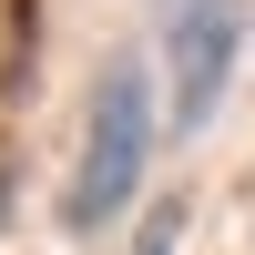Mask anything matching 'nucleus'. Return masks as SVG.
I'll return each instance as SVG.
<instances>
[{
	"instance_id": "obj_1",
	"label": "nucleus",
	"mask_w": 255,
	"mask_h": 255,
	"mask_svg": "<svg viewBox=\"0 0 255 255\" xmlns=\"http://www.w3.org/2000/svg\"><path fill=\"white\" fill-rule=\"evenodd\" d=\"M143 163H153V82H143V61H113L92 82V123H82V163H72V194H61V225L102 235L143 194Z\"/></svg>"
},
{
	"instance_id": "obj_2",
	"label": "nucleus",
	"mask_w": 255,
	"mask_h": 255,
	"mask_svg": "<svg viewBox=\"0 0 255 255\" xmlns=\"http://www.w3.org/2000/svg\"><path fill=\"white\" fill-rule=\"evenodd\" d=\"M163 10V82H174V123L204 133L235 82V51H245V0H153Z\"/></svg>"
},
{
	"instance_id": "obj_3",
	"label": "nucleus",
	"mask_w": 255,
	"mask_h": 255,
	"mask_svg": "<svg viewBox=\"0 0 255 255\" xmlns=\"http://www.w3.org/2000/svg\"><path fill=\"white\" fill-rule=\"evenodd\" d=\"M0 215H10V174H0Z\"/></svg>"
}]
</instances>
